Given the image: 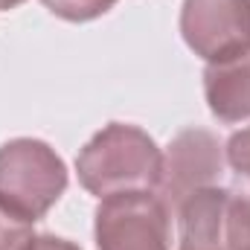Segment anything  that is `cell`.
Masks as SVG:
<instances>
[{
	"mask_svg": "<svg viewBox=\"0 0 250 250\" xmlns=\"http://www.w3.org/2000/svg\"><path fill=\"white\" fill-rule=\"evenodd\" d=\"M163 151L137 125L111 123L96 131L76 157L79 184L96 198L117 192H154Z\"/></svg>",
	"mask_w": 250,
	"mask_h": 250,
	"instance_id": "1",
	"label": "cell"
},
{
	"mask_svg": "<svg viewBox=\"0 0 250 250\" xmlns=\"http://www.w3.org/2000/svg\"><path fill=\"white\" fill-rule=\"evenodd\" d=\"M67 189V166L56 148L35 137L0 146V207L21 221L44 218Z\"/></svg>",
	"mask_w": 250,
	"mask_h": 250,
	"instance_id": "2",
	"label": "cell"
},
{
	"mask_svg": "<svg viewBox=\"0 0 250 250\" xmlns=\"http://www.w3.org/2000/svg\"><path fill=\"white\" fill-rule=\"evenodd\" d=\"M93 239L96 250H169L172 212L157 192H117L99 198Z\"/></svg>",
	"mask_w": 250,
	"mask_h": 250,
	"instance_id": "3",
	"label": "cell"
},
{
	"mask_svg": "<svg viewBox=\"0 0 250 250\" xmlns=\"http://www.w3.org/2000/svg\"><path fill=\"white\" fill-rule=\"evenodd\" d=\"M224 166H227L224 143L207 128H187L166 146L160 184L154 192L175 218V212L189 195L209 187H221Z\"/></svg>",
	"mask_w": 250,
	"mask_h": 250,
	"instance_id": "4",
	"label": "cell"
},
{
	"mask_svg": "<svg viewBox=\"0 0 250 250\" xmlns=\"http://www.w3.org/2000/svg\"><path fill=\"white\" fill-rule=\"evenodd\" d=\"M181 35L207 64L250 50V0H184Z\"/></svg>",
	"mask_w": 250,
	"mask_h": 250,
	"instance_id": "5",
	"label": "cell"
},
{
	"mask_svg": "<svg viewBox=\"0 0 250 250\" xmlns=\"http://www.w3.org/2000/svg\"><path fill=\"white\" fill-rule=\"evenodd\" d=\"M204 96L218 123L236 125L250 120V50L227 62L207 64Z\"/></svg>",
	"mask_w": 250,
	"mask_h": 250,
	"instance_id": "6",
	"label": "cell"
},
{
	"mask_svg": "<svg viewBox=\"0 0 250 250\" xmlns=\"http://www.w3.org/2000/svg\"><path fill=\"white\" fill-rule=\"evenodd\" d=\"M224 245L227 250H250V189H230L227 195Z\"/></svg>",
	"mask_w": 250,
	"mask_h": 250,
	"instance_id": "7",
	"label": "cell"
},
{
	"mask_svg": "<svg viewBox=\"0 0 250 250\" xmlns=\"http://www.w3.org/2000/svg\"><path fill=\"white\" fill-rule=\"evenodd\" d=\"M56 18L70 21V23H87V21H96L102 15H108L117 0H41Z\"/></svg>",
	"mask_w": 250,
	"mask_h": 250,
	"instance_id": "8",
	"label": "cell"
},
{
	"mask_svg": "<svg viewBox=\"0 0 250 250\" xmlns=\"http://www.w3.org/2000/svg\"><path fill=\"white\" fill-rule=\"evenodd\" d=\"M224 157H227V166L236 172V178L250 189V125L236 131L227 146H224Z\"/></svg>",
	"mask_w": 250,
	"mask_h": 250,
	"instance_id": "9",
	"label": "cell"
},
{
	"mask_svg": "<svg viewBox=\"0 0 250 250\" xmlns=\"http://www.w3.org/2000/svg\"><path fill=\"white\" fill-rule=\"evenodd\" d=\"M32 236L35 233L29 221H21L18 215L0 207V250H21Z\"/></svg>",
	"mask_w": 250,
	"mask_h": 250,
	"instance_id": "10",
	"label": "cell"
},
{
	"mask_svg": "<svg viewBox=\"0 0 250 250\" xmlns=\"http://www.w3.org/2000/svg\"><path fill=\"white\" fill-rule=\"evenodd\" d=\"M21 250H79L70 239L62 236H53V233H44V236H32Z\"/></svg>",
	"mask_w": 250,
	"mask_h": 250,
	"instance_id": "11",
	"label": "cell"
},
{
	"mask_svg": "<svg viewBox=\"0 0 250 250\" xmlns=\"http://www.w3.org/2000/svg\"><path fill=\"white\" fill-rule=\"evenodd\" d=\"M21 3H26V0H0V12H9V9H18Z\"/></svg>",
	"mask_w": 250,
	"mask_h": 250,
	"instance_id": "12",
	"label": "cell"
}]
</instances>
